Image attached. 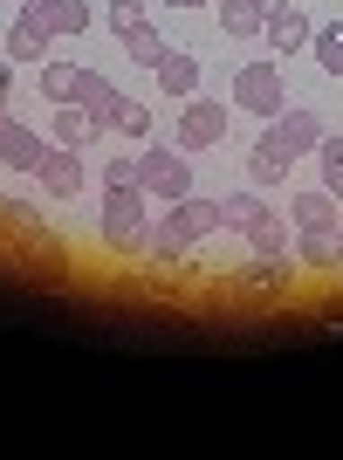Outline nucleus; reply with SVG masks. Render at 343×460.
Segmentation results:
<instances>
[{
    "label": "nucleus",
    "mask_w": 343,
    "mask_h": 460,
    "mask_svg": "<svg viewBox=\"0 0 343 460\" xmlns=\"http://www.w3.org/2000/svg\"><path fill=\"white\" fill-rule=\"evenodd\" d=\"M96 234H103V248L110 254H145V241H152V192L137 186H103V220H96Z\"/></svg>",
    "instance_id": "1"
},
{
    "label": "nucleus",
    "mask_w": 343,
    "mask_h": 460,
    "mask_svg": "<svg viewBox=\"0 0 343 460\" xmlns=\"http://www.w3.org/2000/svg\"><path fill=\"white\" fill-rule=\"evenodd\" d=\"M137 186L152 192L158 207L186 199L192 192V152H179V145H145V152H137Z\"/></svg>",
    "instance_id": "2"
},
{
    "label": "nucleus",
    "mask_w": 343,
    "mask_h": 460,
    "mask_svg": "<svg viewBox=\"0 0 343 460\" xmlns=\"http://www.w3.org/2000/svg\"><path fill=\"white\" fill-rule=\"evenodd\" d=\"M233 296H261V303H282V296H295V261L288 254H254V261H241V269L227 275Z\"/></svg>",
    "instance_id": "3"
},
{
    "label": "nucleus",
    "mask_w": 343,
    "mask_h": 460,
    "mask_svg": "<svg viewBox=\"0 0 343 460\" xmlns=\"http://www.w3.org/2000/svg\"><path fill=\"white\" fill-rule=\"evenodd\" d=\"M158 227H165L179 248H199V241H213V234H220V199L186 192V199H172V213H158Z\"/></svg>",
    "instance_id": "4"
},
{
    "label": "nucleus",
    "mask_w": 343,
    "mask_h": 460,
    "mask_svg": "<svg viewBox=\"0 0 343 460\" xmlns=\"http://www.w3.org/2000/svg\"><path fill=\"white\" fill-rule=\"evenodd\" d=\"M220 137H227V103H213V96H186L172 145H179V152H213Z\"/></svg>",
    "instance_id": "5"
},
{
    "label": "nucleus",
    "mask_w": 343,
    "mask_h": 460,
    "mask_svg": "<svg viewBox=\"0 0 343 460\" xmlns=\"http://www.w3.org/2000/svg\"><path fill=\"white\" fill-rule=\"evenodd\" d=\"M233 103L254 111V117H275L288 103V96H282V62H248V69L233 76Z\"/></svg>",
    "instance_id": "6"
},
{
    "label": "nucleus",
    "mask_w": 343,
    "mask_h": 460,
    "mask_svg": "<svg viewBox=\"0 0 343 460\" xmlns=\"http://www.w3.org/2000/svg\"><path fill=\"white\" fill-rule=\"evenodd\" d=\"M21 14L35 21V28H41L48 41H62V35H83V28H90V7H83V0H28Z\"/></svg>",
    "instance_id": "7"
},
{
    "label": "nucleus",
    "mask_w": 343,
    "mask_h": 460,
    "mask_svg": "<svg viewBox=\"0 0 343 460\" xmlns=\"http://www.w3.org/2000/svg\"><path fill=\"white\" fill-rule=\"evenodd\" d=\"M0 158H7L14 172H35L41 158H48V137H41V131H28L21 117H7V111H0Z\"/></svg>",
    "instance_id": "8"
},
{
    "label": "nucleus",
    "mask_w": 343,
    "mask_h": 460,
    "mask_svg": "<svg viewBox=\"0 0 343 460\" xmlns=\"http://www.w3.org/2000/svg\"><path fill=\"white\" fill-rule=\"evenodd\" d=\"M268 131L288 145V158H316V145H323V117H316V111H282V117H268Z\"/></svg>",
    "instance_id": "9"
},
{
    "label": "nucleus",
    "mask_w": 343,
    "mask_h": 460,
    "mask_svg": "<svg viewBox=\"0 0 343 460\" xmlns=\"http://www.w3.org/2000/svg\"><path fill=\"white\" fill-rule=\"evenodd\" d=\"M35 172H41V186L56 192V199H76L83 179H90V172H83V152H69V145H48V158H41Z\"/></svg>",
    "instance_id": "10"
},
{
    "label": "nucleus",
    "mask_w": 343,
    "mask_h": 460,
    "mask_svg": "<svg viewBox=\"0 0 343 460\" xmlns=\"http://www.w3.org/2000/svg\"><path fill=\"white\" fill-rule=\"evenodd\" d=\"M261 35H268V49H282V56H295V49H309V35H316V28H309V14L303 7H275V14L261 21Z\"/></svg>",
    "instance_id": "11"
},
{
    "label": "nucleus",
    "mask_w": 343,
    "mask_h": 460,
    "mask_svg": "<svg viewBox=\"0 0 343 460\" xmlns=\"http://www.w3.org/2000/svg\"><path fill=\"white\" fill-rule=\"evenodd\" d=\"M288 213H295V227L303 234H337V192L330 186H309L288 199Z\"/></svg>",
    "instance_id": "12"
},
{
    "label": "nucleus",
    "mask_w": 343,
    "mask_h": 460,
    "mask_svg": "<svg viewBox=\"0 0 343 460\" xmlns=\"http://www.w3.org/2000/svg\"><path fill=\"white\" fill-rule=\"evenodd\" d=\"M14 261H41V269H69V241H56L48 227H28V234H14Z\"/></svg>",
    "instance_id": "13"
},
{
    "label": "nucleus",
    "mask_w": 343,
    "mask_h": 460,
    "mask_svg": "<svg viewBox=\"0 0 343 460\" xmlns=\"http://www.w3.org/2000/svg\"><path fill=\"white\" fill-rule=\"evenodd\" d=\"M248 165H254V186H282V179L295 172V158H288V145H282L275 131H261V145H254Z\"/></svg>",
    "instance_id": "14"
},
{
    "label": "nucleus",
    "mask_w": 343,
    "mask_h": 460,
    "mask_svg": "<svg viewBox=\"0 0 343 460\" xmlns=\"http://www.w3.org/2000/svg\"><path fill=\"white\" fill-rule=\"evenodd\" d=\"M152 76H158V90H165V96H179V103H186V96H199V62H192L186 49H172V56L158 62Z\"/></svg>",
    "instance_id": "15"
},
{
    "label": "nucleus",
    "mask_w": 343,
    "mask_h": 460,
    "mask_svg": "<svg viewBox=\"0 0 343 460\" xmlns=\"http://www.w3.org/2000/svg\"><path fill=\"white\" fill-rule=\"evenodd\" d=\"M103 137V124H96L83 103H56V145H69V152H83V145H96Z\"/></svg>",
    "instance_id": "16"
},
{
    "label": "nucleus",
    "mask_w": 343,
    "mask_h": 460,
    "mask_svg": "<svg viewBox=\"0 0 343 460\" xmlns=\"http://www.w3.org/2000/svg\"><path fill=\"white\" fill-rule=\"evenodd\" d=\"M295 254H303L309 275H343V241H337V234H303Z\"/></svg>",
    "instance_id": "17"
},
{
    "label": "nucleus",
    "mask_w": 343,
    "mask_h": 460,
    "mask_svg": "<svg viewBox=\"0 0 343 460\" xmlns=\"http://www.w3.org/2000/svg\"><path fill=\"white\" fill-rule=\"evenodd\" d=\"M7 62H48V35H41L28 14L7 28Z\"/></svg>",
    "instance_id": "18"
},
{
    "label": "nucleus",
    "mask_w": 343,
    "mask_h": 460,
    "mask_svg": "<svg viewBox=\"0 0 343 460\" xmlns=\"http://www.w3.org/2000/svg\"><path fill=\"white\" fill-rule=\"evenodd\" d=\"M213 7H220V28H227V35H261V21H268L261 0H213Z\"/></svg>",
    "instance_id": "19"
},
{
    "label": "nucleus",
    "mask_w": 343,
    "mask_h": 460,
    "mask_svg": "<svg viewBox=\"0 0 343 460\" xmlns=\"http://www.w3.org/2000/svg\"><path fill=\"white\" fill-rule=\"evenodd\" d=\"M261 213H268L261 192H233V199H220V234H248Z\"/></svg>",
    "instance_id": "20"
},
{
    "label": "nucleus",
    "mask_w": 343,
    "mask_h": 460,
    "mask_svg": "<svg viewBox=\"0 0 343 460\" xmlns=\"http://www.w3.org/2000/svg\"><path fill=\"white\" fill-rule=\"evenodd\" d=\"M76 83H83L76 62H41V96L48 103H76Z\"/></svg>",
    "instance_id": "21"
},
{
    "label": "nucleus",
    "mask_w": 343,
    "mask_h": 460,
    "mask_svg": "<svg viewBox=\"0 0 343 460\" xmlns=\"http://www.w3.org/2000/svg\"><path fill=\"white\" fill-rule=\"evenodd\" d=\"M124 56H131V62H145V69H158V62H165L172 49H165V35H158L152 21H145V28H131V35H124Z\"/></svg>",
    "instance_id": "22"
},
{
    "label": "nucleus",
    "mask_w": 343,
    "mask_h": 460,
    "mask_svg": "<svg viewBox=\"0 0 343 460\" xmlns=\"http://www.w3.org/2000/svg\"><path fill=\"white\" fill-rule=\"evenodd\" d=\"M248 248L254 254H288V220L282 213H261V220L248 227Z\"/></svg>",
    "instance_id": "23"
},
{
    "label": "nucleus",
    "mask_w": 343,
    "mask_h": 460,
    "mask_svg": "<svg viewBox=\"0 0 343 460\" xmlns=\"http://www.w3.org/2000/svg\"><path fill=\"white\" fill-rule=\"evenodd\" d=\"M309 49H316V62H323V76H337V83H343V21L316 28V35H309Z\"/></svg>",
    "instance_id": "24"
},
{
    "label": "nucleus",
    "mask_w": 343,
    "mask_h": 460,
    "mask_svg": "<svg viewBox=\"0 0 343 460\" xmlns=\"http://www.w3.org/2000/svg\"><path fill=\"white\" fill-rule=\"evenodd\" d=\"M117 137H131V145H152V111H145V103H124V111H117Z\"/></svg>",
    "instance_id": "25"
},
{
    "label": "nucleus",
    "mask_w": 343,
    "mask_h": 460,
    "mask_svg": "<svg viewBox=\"0 0 343 460\" xmlns=\"http://www.w3.org/2000/svg\"><path fill=\"white\" fill-rule=\"evenodd\" d=\"M316 158H323V186L343 199V137H330L323 131V145H316Z\"/></svg>",
    "instance_id": "26"
},
{
    "label": "nucleus",
    "mask_w": 343,
    "mask_h": 460,
    "mask_svg": "<svg viewBox=\"0 0 343 460\" xmlns=\"http://www.w3.org/2000/svg\"><path fill=\"white\" fill-rule=\"evenodd\" d=\"M131 28H145V0H110V35L124 41Z\"/></svg>",
    "instance_id": "27"
},
{
    "label": "nucleus",
    "mask_w": 343,
    "mask_h": 460,
    "mask_svg": "<svg viewBox=\"0 0 343 460\" xmlns=\"http://www.w3.org/2000/svg\"><path fill=\"white\" fill-rule=\"evenodd\" d=\"M0 227H7V234H28V227H41V220H35L28 199H0Z\"/></svg>",
    "instance_id": "28"
},
{
    "label": "nucleus",
    "mask_w": 343,
    "mask_h": 460,
    "mask_svg": "<svg viewBox=\"0 0 343 460\" xmlns=\"http://www.w3.org/2000/svg\"><path fill=\"white\" fill-rule=\"evenodd\" d=\"M137 179V158H110V165H103V186H131Z\"/></svg>",
    "instance_id": "29"
},
{
    "label": "nucleus",
    "mask_w": 343,
    "mask_h": 460,
    "mask_svg": "<svg viewBox=\"0 0 343 460\" xmlns=\"http://www.w3.org/2000/svg\"><path fill=\"white\" fill-rule=\"evenodd\" d=\"M14 90V62H0V96Z\"/></svg>",
    "instance_id": "30"
},
{
    "label": "nucleus",
    "mask_w": 343,
    "mask_h": 460,
    "mask_svg": "<svg viewBox=\"0 0 343 460\" xmlns=\"http://www.w3.org/2000/svg\"><path fill=\"white\" fill-rule=\"evenodd\" d=\"M165 7H213V0H165Z\"/></svg>",
    "instance_id": "31"
},
{
    "label": "nucleus",
    "mask_w": 343,
    "mask_h": 460,
    "mask_svg": "<svg viewBox=\"0 0 343 460\" xmlns=\"http://www.w3.org/2000/svg\"><path fill=\"white\" fill-rule=\"evenodd\" d=\"M261 7H268V14H275V7H282V0H261Z\"/></svg>",
    "instance_id": "32"
}]
</instances>
